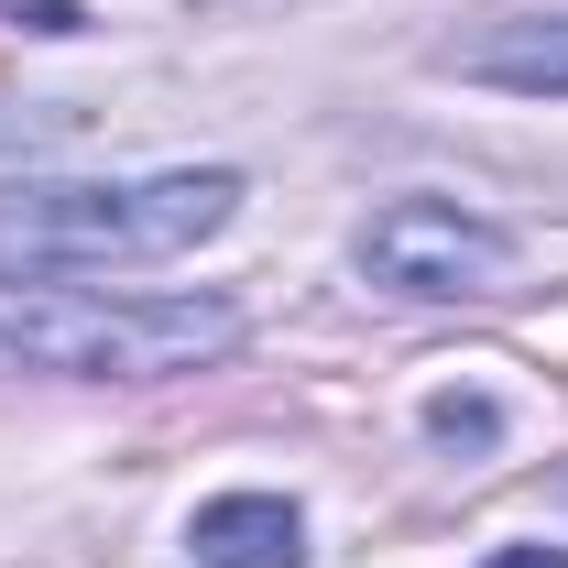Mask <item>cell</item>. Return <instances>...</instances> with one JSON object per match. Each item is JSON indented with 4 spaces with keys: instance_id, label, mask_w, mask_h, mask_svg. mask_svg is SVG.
I'll use <instances>...</instances> for the list:
<instances>
[{
    "instance_id": "277c9868",
    "label": "cell",
    "mask_w": 568,
    "mask_h": 568,
    "mask_svg": "<svg viewBox=\"0 0 568 568\" xmlns=\"http://www.w3.org/2000/svg\"><path fill=\"white\" fill-rule=\"evenodd\" d=\"M197 568H306V514L284 493H219L186 525Z\"/></svg>"
},
{
    "instance_id": "6da1fadb",
    "label": "cell",
    "mask_w": 568,
    "mask_h": 568,
    "mask_svg": "<svg viewBox=\"0 0 568 568\" xmlns=\"http://www.w3.org/2000/svg\"><path fill=\"white\" fill-rule=\"evenodd\" d=\"M241 209L230 164H175V175H77V186H11L0 197V263L22 274H132V263H186Z\"/></svg>"
},
{
    "instance_id": "5b68a950",
    "label": "cell",
    "mask_w": 568,
    "mask_h": 568,
    "mask_svg": "<svg viewBox=\"0 0 568 568\" xmlns=\"http://www.w3.org/2000/svg\"><path fill=\"white\" fill-rule=\"evenodd\" d=\"M448 67H459V77H481V88L568 99V11H536V22H493V33L448 44Z\"/></svg>"
},
{
    "instance_id": "3957f363",
    "label": "cell",
    "mask_w": 568,
    "mask_h": 568,
    "mask_svg": "<svg viewBox=\"0 0 568 568\" xmlns=\"http://www.w3.org/2000/svg\"><path fill=\"white\" fill-rule=\"evenodd\" d=\"M361 274L405 306H459V295H503L525 274V241L459 197H394L361 219Z\"/></svg>"
},
{
    "instance_id": "52a82bcc",
    "label": "cell",
    "mask_w": 568,
    "mask_h": 568,
    "mask_svg": "<svg viewBox=\"0 0 568 568\" xmlns=\"http://www.w3.org/2000/svg\"><path fill=\"white\" fill-rule=\"evenodd\" d=\"M481 568H568V547H493Z\"/></svg>"
},
{
    "instance_id": "7a4b0ae2",
    "label": "cell",
    "mask_w": 568,
    "mask_h": 568,
    "mask_svg": "<svg viewBox=\"0 0 568 568\" xmlns=\"http://www.w3.org/2000/svg\"><path fill=\"white\" fill-rule=\"evenodd\" d=\"M241 351L230 295H99V284H0V372L164 383Z\"/></svg>"
},
{
    "instance_id": "8992f818",
    "label": "cell",
    "mask_w": 568,
    "mask_h": 568,
    "mask_svg": "<svg viewBox=\"0 0 568 568\" xmlns=\"http://www.w3.org/2000/svg\"><path fill=\"white\" fill-rule=\"evenodd\" d=\"M426 426H437L448 448H493V437H503L493 394H437V405H426Z\"/></svg>"
}]
</instances>
